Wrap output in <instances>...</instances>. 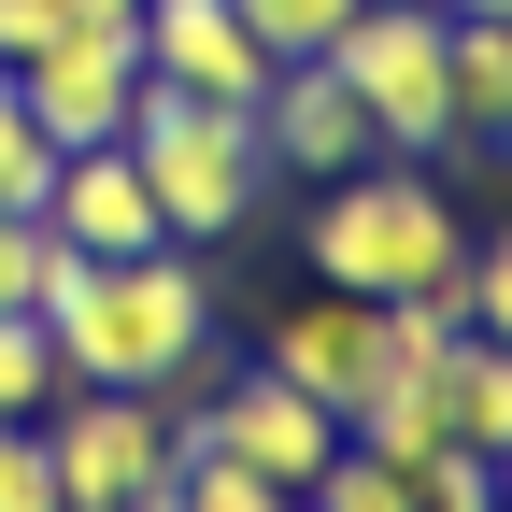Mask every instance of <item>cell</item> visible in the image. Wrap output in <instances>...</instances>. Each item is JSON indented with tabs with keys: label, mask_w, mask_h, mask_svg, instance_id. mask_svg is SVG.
<instances>
[{
	"label": "cell",
	"mask_w": 512,
	"mask_h": 512,
	"mask_svg": "<svg viewBox=\"0 0 512 512\" xmlns=\"http://www.w3.org/2000/svg\"><path fill=\"white\" fill-rule=\"evenodd\" d=\"M57 370L72 384H157L185 356H214V285H200V242H143V256H86L72 285L43 299Z\"/></svg>",
	"instance_id": "1"
},
{
	"label": "cell",
	"mask_w": 512,
	"mask_h": 512,
	"mask_svg": "<svg viewBox=\"0 0 512 512\" xmlns=\"http://www.w3.org/2000/svg\"><path fill=\"white\" fill-rule=\"evenodd\" d=\"M470 256L456 200L413 171V157H356L328 200H313V285H356V299H413Z\"/></svg>",
	"instance_id": "2"
},
{
	"label": "cell",
	"mask_w": 512,
	"mask_h": 512,
	"mask_svg": "<svg viewBox=\"0 0 512 512\" xmlns=\"http://www.w3.org/2000/svg\"><path fill=\"white\" fill-rule=\"evenodd\" d=\"M128 157L157 185V228L171 242H228L256 214V185H271V143H256L242 100H200V86H157L143 72V114H128Z\"/></svg>",
	"instance_id": "3"
},
{
	"label": "cell",
	"mask_w": 512,
	"mask_h": 512,
	"mask_svg": "<svg viewBox=\"0 0 512 512\" xmlns=\"http://www.w3.org/2000/svg\"><path fill=\"white\" fill-rule=\"evenodd\" d=\"M328 72L356 86L384 157H441L456 143V15H441V0H370V15L328 43Z\"/></svg>",
	"instance_id": "4"
},
{
	"label": "cell",
	"mask_w": 512,
	"mask_h": 512,
	"mask_svg": "<svg viewBox=\"0 0 512 512\" xmlns=\"http://www.w3.org/2000/svg\"><path fill=\"white\" fill-rule=\"evenodd\" d=\"M43 456H57V512H157L171 498V413L143 399V384H57V399L29 413Z\"/></svg>",
	"instance_id": "5"
},
{
	"label": "cell",
	"mask_w": 512,
	"mask_h": 512,
	"mask_svg": "<svg viewBox=\"0 0 512 512\" xmlns=\"http://www.w3.org/2000/svg\"><path fill=\"white\" fill-rule=\"evenodd\" d=\"M15 100L43 143H128L143 114V15H72L43 57H15Z\"/></svg>",
	"instance_id": "6"
},
{
	"label": "cell",
	"mask_w": 512,
	"mask_h": 512,
	"mask_svg": "<svg viewBox=\"0 0 512 512\" xmlns=\"http://www.w3.org/2000/svg\"><path fill=\"white\" fill-rule=\"evenodd\" d=\"M200 441H214V456H242L256 484H285V498H299L313 470L342 456V413H328V399H299L285 370H228V384H214V413H200Z\"/></svg>",
	"instance_id": "7"
},
{
	"label": "cell",
	"mask_w": 512,
	"mask_h": 512,
	"mask_svg": "<svg viewBox=\"0 0 512 512\" xmlns=\"http://www.w3.org/2000/svg\"><path fill=\"white\" fill-rule=\"evenodd\" d=\"M256 370H285L299 399L356 413L370 384H384V299H356V285H313L299 313H271V328H256Z\"/></svg>",
	"instance_id": "8"
},
{
	"label": "cell",
	"mask_w": 512,
	"mask_h": 512,
	"mask_svg": "<svg viewBox=\"0 0 512 512\" xmlns=\"http://www.w3.org/2000/svg\"><path fill=\"white\" fill-rule=\"evenodd\" d=\"M256 143H271V171H313V185H342L356 157H384L370 114H356V86L328 72V57H271V86H256Z\"/></svg>",
	"instance_id": "9"
},
{
	"label": "cell",
	"mask_w": 512,
	"mask_h": 512,
	"mask_svg": "<svg viewBox=\"0 0 512 512\" xmlns=\"http://www.w3.org/2000/svg\"><path fill=\"white\" fill-rule=\"evenodd\" d=\"M43 228L72 242V256H143V242H171V228H157V185H143L128 143H72V157H57Z\"/></svg>",
	"instance_id": "10"
},
{
	"label": "cell",
	"mask_w": 512,
	"mask_h": 512,
	"mask_svg": "<svg viewBox=\"0 0 512 512\" xmlns=\"http://www.w3.org/2000/svg\"><path fill=\"white\" fill-rule=\"evenodd\" d=\"M143 72L157 86H200V100H242L256 114V86H271V43H256L228 0H143Z\"/></svg>",
	"instance_id": "11"
},
{
	"label": "cell",
	"mask_w": 512,
	"mask_h": 512,
	"mask_svg": "<svg viewBox=\"0 0 512 512\" xmlns=\"http://www.w3.org/2000/svg\"><path fill=\"white\" fill-rule=\"evenodd\" d=\"M427 427H441V456H512V342H484V328H456V342H441L427 370Z\"/></svg>",
	"instance_id": "12"
},
{
	"label": "cell",
	"mask_w": 512,
	"mask_h": 512,
	"mask_svg": "<svg viewBox=\"0 0 512 512\" xmlns=\"http://www.w3.org/2000/svg\"><path fill=\"white\" fill-rule=\"evenodd\" d=\"M456 143H512V15H456Z\"/></svg>",
	"instance_id": "13"
},
{
	"label": "cell",
	"mask_w": 512,
	"mask_h": 512,
	"mask_svg": "<svg viewBox=\"0 0 512 512\" xmlns=\"http://www.w3.org/2000/svg\"><path fill=\"white\" fill-rule=\"evenodd\" d=\"M299 512H413V456H370V441L342 427V456L299 484Z\"/></svg>",
	"instance_id": "14"
},
{
	"label": "cell",
	"mask_w": 512,
	"mask_h": 512,
	"mask_svg": "<svg viewBox=\"0 0 512 512\" xmlns=\"http://www.w3.org/2000/svg\"><path fill=\"white\" fill-rule=\"evenodd\" d=\"M157 512H299L285 484H256L242 456H214V441H185V456H171V498Z\"/></svg>",
	"instance_id": "15"
},
{
	"label": "cell",
	"mask_w": 512,
	"mask_h": 512,
	"mask_svg": "<svg viewBox=\"0 0 512 512\" xmlns=\"http://www.w3.org/2000/svg\"><path fill=\"white\" fill-rule=\"evenodd\" d=\"M57 157H72V143H43V128H29V100H15V72H0V214H43Z\"/></svg>",
	"instance_id": "16"
},
{
	"label": "cell",
	"mask_w": 512,
	"mask_h": 512,
	"mask_svg": "<svg viewBox=\"0 0 512 512\" xmlns=\"http://www.w3.org/2000/svg\"><path fill=\"white\" fill-rule=\"evenodd\" d=\"M228 15H242L256 43H271V57H328V43L370 15V0H228Z\"/></svg>",
	"instance_id": "17"
},
{
	"label": "cell",
	"mask_w": 512,
	"mask_h": 512,
	"mask_svg": "<svg viewBox=\"0 0 512 512\" xmlns=\"http://www.w3.org/2000/svg\"><path fill=\"white\" fill-rule=\"evenodd\" d=\"M57 384H72V370H57V328H43V313H0V427L43 413Z\"/></svg>",
	"instance_id": "18"
},
{
	"label": "cell",
	"mask_w": 512,
	"mask_h": 512,
	"mask_svg": "<svg viewBox=\"0 0 512 512\" xmlns=\"http://www.w3.org/2000/svg\"><path fill=\"white\" fill-rule=\"evenodd\" d=\"M0 512H57V456H43V427H29V413L0 427Z\"/></svg>",
	"instance_id": "19"
},
{
	"label": "cell",
	"mask_w": 512,
	"mask_h": 512,
	"mask_svg": "<svg viewBox=\"0 0 512 512\" xmlns=\"http://www.w3.org/2000/svg\"><path fill=\"white\" fill-rule=\"evenodd\" d=\"M470 328H484V342H512V228H498V242H470Z\"/></svg>",
	"instance_id": "20"
},
{
	"label": "cell",
	"mask_w": 512,
	"mask_h": 512,
	"mask_svg": "<svg viewBox=\"0 0 512 512\" xmlns=\"http://www.w3.org/2000/svg\"><path fill=\"white\" fill-rule=\"evenodd\" d=\"M57 29H72V0H0V72H15V57H43Z\"/></svg>",
	"instance_id": "21"
},
{
	"label": "cell",
	"mask_w": 512,
	"mask_h": 512,
	"mask_svg": "<svg viewBox=\"0 0 512 512\" xmlns=\"http://www.w3.org/2000/svg\"><path fill=\"white\" fill-rule=\"evenodd\" d=\"M72 15H143V0H72Z\"/></svg>",
	"instance_id": "22"
},
{
	"label": "cell",
	"mask_w": 512,
	"mask_h": 512,
	"mask_svg": "<svg viewBox=\"0 0 512 512\" xmlns=\"http://www.w3.org/2000/svg\"><path fill=\"white\" fill-rule=\"evenodd\" d=\"M441 15H512V0H441Z\"/></svg>",
	"instance_id": "23"
},
{
	"label": "cell",
	"mask_w": 512,
	"mask_h": 512,
	"mask_svg": "<svg viewBox=\"0 0 512 512\" xmlns=\"http://www.w3.org/2000/svg\"><path fill=\"white\" fill-rule=\"evenodd\" d=\"M498 512H512V456H498Z\"/></svg>",
	"instance_id": "24"
}]
</instances>
